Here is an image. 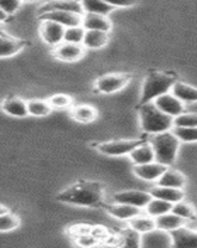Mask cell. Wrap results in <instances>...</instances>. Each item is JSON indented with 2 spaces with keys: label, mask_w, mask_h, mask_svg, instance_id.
Here are the masks:
<instances>
[{
  "label": "cell",
  "mask_w": 197,
  "mask_h": 248,
  "mask_svg": "<svg viewBox=\"0 0 197 248\" xmlns=\"http://www.w3.org/2000/svg\"><path fill=\"white\" fill-rule=\"evenodd\" d=\"M56 200L70 205L98 209L103 207V186L97 181L78 180L56 195Z\"/></svg>",
  "instance_id": "obj_1"
},
{
  "label": "cell",
  "mask_w": 197,
  "mask_h": 248,
  "mask_svg": "<svg viewBox=\"0 0 197 248\" xmlns=\"http://www.w3.org/2000/svg\"><path fill=\"white\" fill-rule=\"evenodd\" d=\"M178 75L172 71H159L150 68L148 75L144 79L143 87H141V97L139 99L136 109L140 106L152 102L159 96L171 91L172 86L178 82Z\"/></svg>",
  "instance_id": "obj_2"
},
{
  "label": "cell",
  "mask_w": 197,
  "mask_h": 248,
  "mask_svg": "<svg viewBox=\"0 0 197 248\" xmlns=\"http://www.w3.org/2000/svg\"><path fill=\"white\" fill-rule=\"evenodd\" d=\"M136 109L139 113L141 129L147 134H158L174 127V117L159 109L154 102L145 103Z\"/></svg>",
  "instance_id": "obj_3"
},
{
  "label": "cell",
  "mask_w": 197,
  "mask_h": 248,
  "mask_svg": "<svg viewBox=\"0 0 197 248\" xmlns=\"http://www.w3.org/2000/svg\"><path fill=\"white\" fill-rule=\"evenodd\" d=\"M148 140L154 148L156 161L164 164V165H167V167L174 164L181 141L175 136L174 132L167 130V132L158 133V134H152Z\"/></svg>",
  "instance_id": "obj_4"
},
{
  "label": "cell",
  "mask_w": 197,
  "mask_h": 248,
  "mask_svg": "<svg viewBox=\"0 0 197 248\" xmlns=\"http://www.w3.org/2000/svg\"><path fill=\"white\" fill-rule=\"evenodd\" d=\"M145 141H148V139H119V140L96 144V149L101 154L108 156H121V155H129L133 150Z\"/></svg>",
  "instance_id": "obj_5"
},
{
  "label": "cell",
  "mask_w": 197,
  "mask_h": 248,
  "mask_svg": "<svg viewBox=\"0 0 197 248\" xmlns=\"http://www.w3.org/2000/svg\"><path fill=\"white\" fill-rule=\"evenodd\" d=\"M132 74H107L99 76L94 82V90L97 93L112 94L119 92L129 85L132 81Z\"/></svg>",
  "instance_id": "obj_6"
},
{
  "label": "cell",
  "mask_w": 197,
  "mask_h": 248,
  "mask_svg": "<svg viewBox=\"0 0 197 248\" xmlns=\"http://www.w3.org/2000/svg\"><path fill=\"white\" fill-rule=\"evenodd\" d=\"M39 32L41 39L44 40V43L52 46V47L65 41L66 28L61 24L56 23V21L43 20L40 24Z\"/></svg>",
  "instance_id": "obj_7"
},
{
  "label": "cell",
  "mask_w": 197,
  "mask_h": 248,
  "mask_svg": "<svg viewBox=\"0 0 197 248\" xmlns=\"http://www.w3.org/2000/svg\"><path fill=\"white\" fill-rule=\"evenodd\" d=\"M87 48L82 44H72L63 41L60 45L55 46L52 50V55L55 59L63 62H76L81 60L86 55Z\"/></svg>",
  "instance_id": "obj_8"
},
{
  "label": "cell",
  "mask_w": 197,
  "mask_h": 248,
  "mask_svg": "<svg viewBox=\"0 0 197 248\" xmlns=\"http://www.w3.org/2000/svg\"><path fill=\"white\" fill-rule=\"evenodd\" d=\"M54 10H63V12H72L85 15V9L81 0H50L37 9V16L48 12H54Z\"/></svg>",
  "instance_id": "obj_9"
},
{
  "label": "cell",
  "mask_w": 197,
  "mask_h": 248,
  "mask_svg": "<svg viewBox=\"0 0 197 248\" xmlns=\"http://www.w3.org/2000/svg\"><path fill=\"white\" fill-rule=\"evenodd\" d=\"M113 199L116 202L128 203V205L136 206L144 209L152 199V195L150 191H141V190H127V191H121L117 194H113Z\"/></svg>",
  "instance_id": "obj_10"
},
{
  "label": "cell",
  "mask_w": 197,
  "mask_h": 248,
  "mask_svg": "<svg viewBox=\"0 0 197 248\" xmlns=\"http://www.w3.org/2000/svg\"><path fill=\"white\" fill-rule=\"evenodd\" d=\"M28 46H30V43L26 40L17 39V37L1 31V34H0V56L1 59L15 56Z\"/></svg>",
  "instance_id": "obj_11"
},
{
  "label": "cell",
  "mask_w": 197,
  "mask_h": 248,
  "mask_svg": "<svg viewBox=\"0 0 197 248\" xmlns=\"http://www.w3.org/2000/svg\"><path fill=\"white\" fill-rule=\"evenodd\" d=\"M141 247L148 248H161L172 247L171 233L165 230L154 229L147 233L141 234Z\"/></svg>",
  "instance_id": "obj_12"
},
{
  "label": "cell",
  "mask_w": 197,
  "mask_h": 248,
  "mask_svg": "<svg viewBox=\"0 0 197 248\" xmlns=\"http://www.w3.org/2000/svg\"><path fill=\"white\" fill-rule=\"evenodd\" d=\"M152 102L156 105L159 109H161L164 113L169 114V116L174 117V118L185 112V106H183L185 103L180 101L172 93H164V94L159 96L158 98H155Z\"/></svg>",
  "instance_id": "obj_13"
},
{
  "label": "cell",
  "mask_w": 197,
  "mask_h": 248,
  "mask_svg": "<svg viewBox=\"0 0 197 248\" xmlns=\"http://www.w3.org/2000/svg\"><path fill=\"white\" fill-rule=\"evenodd\" d=\"M39 19L41 20V21H43V20L56 21V23L61 24V25H63L65 28H70V26L82 25L83 15L72 12H63V10H54V12H48L46 13V14L40 15Z\"/></svg>",
  "instance_id": "obj_14"
},
{
  "label": "cell",
  "mask_w": 197,
  "mask_h": 248,
  "mask_svg": "<svg viewBox=\"0 0 197 248\" xmlns=\"http://www.w3.org/2000/svg\"><path fill=\"white\" fill-rule=\"evenodd\" d=\"M167 168H169L167 165H164V164L155 160L152 163L134 165V174L143 180L158 181Z\"/></svg>",
  "instance_id": "obj_15"
},
{
  "label": "cell",
  "mask_w": 197,
  "mask_h": 248,
  "mask_svg": "<svg viewBox=\"0 0 197 248\" xmlns=\"http://www.w3.org/2000/svg\"><path fill=\"white\" fill-rule=\"evenodd\" d=\"M170 233L172 237V247L197 248V231L181 226Z\"/></svg>",
  "instance_id": "obj_16"
},
{
  "label": "cell",
  "mask_w": 197,
  "mask_h": 248,
  "mask_svg": "<svg viewBox=\"0 0 197 248\" xmlns=\"http://www.w3.org/2000/svg\"><path fill=\"white\" fill-rule=\"evenodd\" d=\"M103 209H105L110 216L116 217V218H118V220H123V221H129L130 218H133V217H136L138 216V215L143 214L140 207L128 205V203H121V202L112 203V205H110V203H105V205H103Z\"/></svg>",
  "instance_id": "obj_17"
},
{
  "label": "cell",
  "mask_w": 197,
  "mask_h": 248,
  "mask_svg": "<svg viewBox=\"0 0 197 248\" xmlns=\"http://www.w3.org/2000/svg\"><path fill=\"white\" fill-rule=\"evenodd\" d=\"M1 109L4 113L16 118H25L29 116L28 102L17 96H9L1 103Z\"/></svg>",
  "instance_id": "obj_18"
},
{
  "label": "cell",
  "mask_w": 197,
  "mask_h": 248,
  "mask_svg": "<svg viewBox=\"0 0 197 248\" xmlns=\"http://www.w3.org/2000/svg\"><path fill=\"white\" fill-rule=\"evenodd\" d=\"M82 25L86 30H101L106 32L112 30V23L107 15L93 14V13H85Z\"/></svg>",
  "instance_id": "obj_19"
},
{
  "label": "cell",
  "mask_w": 197,
  "mask_h": 248,
  "mask_svg": "<svg viewBox=\"0 0 197 248\" xmlns=\"http://www.w3.org/2000/svg\"><path fill=\"white\" fill-rule=\"evenodd\" d=\"M150 194L152 198H158L161 200L169 201V202H179V201L185 199V192L182 189H176V187H169V186L156 185L150 190Z\"/></svg>",
  "instance_id": "obj_20"
},
{
  "label": "cell",
  "mask_w": 197,
  "mask_h": 248,
  "mask_svg": "<svg viewBox=\"0 0 197 248\" xmlns=\"http://www.w3.org/2000/svg\"><path fill=\"white\" fill-rule=\"evenodd\" d=\"M109 41V32L101 30H87L82 45L87 50H99L107 46Z\"/></svg>",
  "instance_id": "obj_21"
},
{
  "label": "cell",
  "mask_w": 197,
  "mask_h": 248,
  "mask_svg": "<svg viewBox=\"0 0 197 248\" xmlns=\"http://www.w3.org/2000/svg\"><path fill=\"white\" fill-rule=\"evenodd\" d=\"M71 118L75 119L78 123H92L98 117V112L94 107L88 105H77L70 108Z\"/></svg>",
  "instance_id": "obj_22"
},
{
  "label": "cell",
  "mask_w": 197,
  "mask_h": 248,
  "mask_svg": "<svg viewBox=\"0 0 197 248\" xmlns=\"http://www.w3.org/2000/svg\"><path fill=\"white\" fill-rule=\"evenodd\" d=\"M129 156L134 165H140V164L152 163V161L156 160L154 148L149 143V140L143 143L141 145H139L138 148H136V149L130 153Z\"/></svg>",
  "instance_id": "obj_23"
},
{
  "label": "cell",
  "mask_w": 197,
  "mask_h": 248,
  "mask_svg": "<svg viewBox=\"0 0 197 248\" xmlns=\"http://www.w3.org/2000/svg\"><path fill=\"white\" fill-rule=\"evenodd\" d=\"M158 185L169 186V187H176V189H183L186 185V176L181 171L176 169L167 168L159 180L156 181Z\"/></svg>",
  "instance_id": "obj_24"
},
{
  "label": "cell",
  "mask_w": 197,
  "mask_h": 248,
  "mask_svg": "<svg viewBox=\"0 0 197 248\" xmlns=\"http://www.w3.org/2000/svg\"><path fill=\"white\" fill-rule=\"evenodd\" d=\"M155 221H156V227L158 229L165 230L167 232L174 231V230L179 229L181 226H185L186 223L185 218H182L179 215L174 214L172 211L161 215V216L155 217Z\"/></svg>",
  "instance_id": "obj_25"
},
{
  "label": "cell",
  "mask_w": 197,
  "mask_h": 248,
  "mask_svg": "<svg viewBox=\"0 0 197 248\" xmlns=\"http://www.w3.org/2000/svg\"><path fill=\"white\" fill-rule=\"evenodd\" d=\"M171 93L183 103H196L197 102V88L189 83H185V82H176L172 86Z\"/></svg>",
  "instance_id": "obj_26"
},
{
  "label": "cell",
  "mask_w": 197,
  "mask_h": 248,
  "mask_svg": "<svg viewBox=\"0 0 197 248\" xmlns=\"http://www.w3.org/2000/svg\"><path fill=\"white\" fill-rule=\"evenodd\" d=\"M128 226L132 227L133 230L138 231L139 233H147V232L152 231V230L156 229V221L154 217L149 216L148 214L138 215V216L133 217L128 221Z\"/></svg>",
  "instance_id": "obj_27"
},
{
  "label": "cell",
  "mask_w": 197,
  "mask_h": 248,
  "mask_svg": "<svg viewBox=\"0 0 197 248\" xmlns=\"http://www.w3.org/2000/svg\"><path fill=\"white\" fill-rule=\"evenodd\" d=\"M172 206H174V203L169 202V201L161 200V199L158 198H152L144 209H145V214H148L149 216L155 218V217L161 216V215L167 214V212L171 211Z\"/></svg>",
  "instance_id": "obj_28"
},
{
  "label": "cell",
  "mask_w": 197,
  "mask_h": 248,
  "mask_svg": "<svg viewBox=\"0 0 197 248\" xmlns=\"http://www.w3.org/2000/svg\"><path fill=\"white\" fill-rule=\"evenodd\" d=\"M85 13H93V14L109 15L114 10V6L109 5L106 0H81Z\"/></svg>",
  "instance_id": "obj_29"
},
{
  "label": "cell",
  "mask_w": 197,
  "mask_h": 248,
  "mask_svg": "<svg viewBox=\"0 0 197 248\" xmlns=\"http://www.w3.org/2000/svg\"><path fill=\"white\" fill-rule=\"evenodd\" d=\"M28 109L29 116L32 117H46L51 114V112L54 110L52 106L50 105V102L45 101V99H30L28 101Z\"/></svg>",
  "instance_id": "obj_30"
},
{
  "label": "cell",
  "mask_w": 197,
  "mask_h": 248,
  "mask_svg": "<svg viewBox=\"0 0 197 248\" xmlns=\"http://www.w3.org/2000/svg\"><path fill=\"white\" fill-rule=\"evenodd\" d=\"M174 214L179 215L186 221H195L197 218V212L191 203L186 202L185 200H181L179 202H175L171 210Z\"/></svg>",
  "instance_id": "obj_31"
},
{
  "label": "cell",
  "mask_w": 197,
  "mask_h": 248,
  "mask_svg": "<svg viewBox=\"0 0 197 248\" xmlns=\"http://www.w3.org/2000/svg\"><path fill=\"white\" fill-rule=\"evenodd\" d=\"M20 226V217L17 215L13 214L12 211H6L4 214H0V231L10 232L13 230L17 229Z\"/></svg>",
  "instance_id": "obj_32"
},
{
  "label": "cell",
  "mask_w": 197,
  "mask_h": 248,
  "mask_svg": "<svg viewBox=\"0 0 197 248\" xmlns=\"http://www.w3.org/2000/svg\"><path fill=\"white\" fill-rule=\"evenodd\" d=\"M119 238L123 241V245L127 247H141V233L133 230L132 227L121 231Z\"/></svg>",
  "instance_id": "obj_33"
},
{
  "label": "cell",
  "mask_w": 197,
  "mask_h": 248,
  "mask_svg": "<svg viewBox=\"0 0 197 248\" xmlns=\"http://www.w3.org/2000/svg\"><path fill=\"white\" fill-rule=\"evenodd\" d=\"M86 31L87 30L83 28V25L66 28L65 41H67V43H72V44H83Z\"/></svg>",
  "instance_id": "obj_34"
},
{
  "label": "cell",
  "mask_w": 197,
  "mask_h": 248,
  "mask_svg": "<svg viewBox=\"0 0 197 248\" xmlns=\"http://www.w3.org/2000/svg\"><path fill=\"white\" fill-rule=\"evenodd\" d=\"M172 132L182 143H195V141H197V127H174Z\"/></svg>",
  "instance_id": "obj_35"
},
{
  "label": "cell",
  "mask_w": 197,
  "mask_h": 248,
  "mask_svg": "<svg viewBox=\"0 0 197 248\" xmlns=\"http://www.w3.org/2000/svg\"><path fill=\"white\" fill-rule=\"evenodd\" d=\"M174 127H197V113H181L174 118Z\"/></svg>",
  "instance_id": "obj_36"
},
{
  "label": "cell",
  "mask_w": 197,
  "mask_h": 248,
  "mask_svg": "<svg viewBox=\"0 0 197 248\" xmlns=\"http://www.w3.org/2000/svg\"><path fill=\"white\" fill-rule=\"evenodd\" d=\"M50 105L52 106L54 109H65V108L72 107V97L68 94H63V93H59V94H54L48 98Z\"/></svg>",
  "instance_id": "obj_37"
},
{
  "label": "cell",
  "mask_w": 197,
  "mask_h": 248,
  "mask_svg": "<svg viewBox=\"0 0 197 248\" xmlns=\"http://www.w3.org/2000/svg\"><path fill=\"white\" fill-rule=\"evenodd\" d=\"M21 4H23L21 0H0V10H3L12 16L19 10Z\"/></svg>",
  "instance_id": "obj_38"
},
{
  "label": "cell",
  "mask_w": 197,
  "mask_h": 248,
  "mask_svg": "<svg viewBox=\"0 0 197 248\" xmlns=\"http://www.w3.org/2000/svg\"><path fill=\"white\" fill-rule=\"evenodd\" d=\"M77 238V245L79 246H94L97 245V238L92 232L90 233H83V234H78V236H75Z\"/></svg>",
  "instance_id": "obj_39"
},
{
  "label": "cell",
  "mask_w": 197,
  "mask_h": 248,
  "mask_svg": "<svg viewBox=\"0 0 197 248\" xmlns=\"http://www.w3.org/2000/svg\"><path fill=\"white\" fill-rule=\"evenodd\" d=\"M106 1L114 8H130L138 3V0H106Z\"/></svg>",
  "instance_id": "obj_40"
},
{
  "label": "cell",
  "mask_w": 197,
  "mask_h": 248,
  "mask_svg": "<svg viewBox=\"0 0 197 248\" xmlns=\"http://www.w3.org/2000/svg\"><path fill=\"white\" fill-rule=\"evenodd\" d=\"M9 17H10V15L6 14V13L3 12V10H0V20H1V23H5Z\"/></svg>",
  "instance_id": "obj_41"
},
{
  "label": "cell",
  "mask_w": 197,
  "mask_h": 248,
  "mask_svg": "<svg viewBox=\"0 0 197 248\" xmlns=\"http://www.w3.org/2000/svg\"><path fill=\"white\" fill-rule=\"evenodd\" d=\"M23 3H34V1H36V0H21Z\"/></svg>",
  "instance_id": "obj_42"
}]
</instances>
